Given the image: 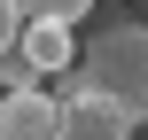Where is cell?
<instances>
[{
    "instance_id": "obj_1",
    "label": "cell",
    "mask_w": 148,
    "mask_h": 140,
    "mask_svg": "<svg viewBox=\"0 0 148 140\" xmlns=\"http://www.w3.org/2000/svg\"><path fill=\"white\" fill-rule=\"evenodd\" d=\"M78 78H86V94H109L133 125H148V23H117V31H101V39L86 47Z\"/></svg>"
},
{
    "instance_id": "obj_2",
    "label": "cell",
    "mask_w": 148,
    "mask_h": 140,
    "mask_svg": "<svg viewBox=\"0 0 148 140\" xmlns=\"http://www.w3.org/2000/svg\"><path fill=\"white\" fill-rule=\"evenodd\" d=\"M0 140H62V101L47 86L0 94Z\"/></svg>"
},
{
    "instance_id": "obj_3",
    "label": "cell",
    "mask_w": 148,
    "mask_h": 140,
    "mask_svg": "<svg viewBox=\"0 0 148 140\" xmlns=\"http://www.w3.org/2000/svg\"><path fill=\"white\" fill-rule=\"evenodd\" d=\"M62 140H133V117L109 94H70L62 101Z\"/></svg>"
},
{
    "instance_id": "obj_4",
    "label": "cell",
    "mask_w": 148,
    "mask_h": 140,
    "mask_svg": "<svg viewBox=\"0 0 148 140\" xmlns=\"http://www.w3.org/2000/svg\"><path fill=\"white\" fill-rule=\"evenodd\" d=\"M16 47V0H0V55Z\"/></svg>"
}]
</instances>
